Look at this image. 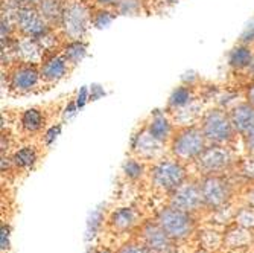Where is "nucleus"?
I'll list each match as a JSON object with an SVG mask.
<instances>
[{
  "instance_id": "nucleus-30",
  "label": "nucleus",
  "mask_w": 254,
  "mask_h": 253,
  "mask_svg": "<svg viewBox=\"0 0 254 253\" xmlns=\"http://www.w3.org/2000/svg\"><path fill=\"white\" fill-rule=\"evenodd\" d=\"M118 253H151L146 246H140V244H135V243H129L121 247V250Z\"/></svg>"
},
{
  "instance_id": "nucleus-34",
  "label": "nucleus",
  "mask_w": 254,
  "mask_h": 253,
  "mask_svg": "<svg viewBox=\"0 0 254 253\" xmlns=\"http://www.w3.org/2000/svg\"><path fill=\"white\" fill-rule=\"evenodd\" d=\"M0 238H2V250L5 252L9 247V227L6 224L2 226V235H0Z\"/></svg>"
},
{
  "instance_id": "nucleus-16",
  "label": "nucleus",
  "mask_w": 254,
  "mask_h": 253,
  "mask_svg": "<svg viewBox=\"0 0 254 253\" xmlns=\"http://www.w3.org/2000/svg\"><path fill=\"white\" fill-rule=\"evenodd\" d=\"M48 124V113L43 107H31L23 110L18 116L20 131L26 136H34L41 133Z\"/></svg>"
},
{
  "instance_id": "nucleus-6",
  "label": "nucleus",
  "mask_w": 254,
  "mask_h": 253,
  "mask_svg": "<svg viewBox=\"0 0 254 253\" xmlns=\"http://www.w3.org/2000/svg\"><path fill=\"white\" fill-rule=\"evenodd\" d=\"M238 157L228 145H215L209 144L202 154L195 160V167L202 175L210 174H225L233 167H238Z\"/></svg>"
},
{
  "instance_id": "nucleus-2",
  "label": "nucleus",
  "mask_w": 254,
  "mask_h": 253,
  "mask_svg": "<svg viewBox=\"0 0 254 253\" xmlns=\"http://www.w3.org/2000/svg\"><path fill=\"white\" fill-rule=\"evenodd\" d=\"M198 124L202 128L209 144L232 147L239 136L230 119L228 110L221 105L205 110Z\"/></svg>"
},
{
  "instance_id": "nucleus-25",
  "label": "nucleus",
  "mask_w": 254,
  "mask_h": 253,
  "mask_svg": "<svg viewBox=\"0 0 254 253\" xmlns=\"http://www.w3.org/2000/svg\"><path fill=\"white\" fill-rule=\"evenodd\" d=\"M118 12L114 9H107V8H99V6H91V26L95 28H104L116 18Z\"/></svg>"
},
{
  "instance_id": "nucleus-31",
  "label": "nucleus",
  "mask_w": 254,
  "mask_h": 253,
  "mask_svg": "<svg viewBox=\"0 0 254 253\" xmlns=\"http://www.w3.org/2000/svg\"><path fill=\"white\" fill-rule=\"evenodd\" d=\"M242 142H244L245 153L250 156H254V128L248 131L245 136H242Z\"/></svg>"
},
{
  "instance_id": "nucleus-18",
  "label": "nucleus",
  "mask_w": 254,
  "mask_h": 253,
  "mask_svg": "<svg viewBox=\"0 0 254 253\" xmlns=\"http://www.w3.org/2000/svg\"><path fill=\"white\" fill-rule=\"evenodd\" d=\"M64 5H65V0H41L35 8L38 9L40 15L52 29H60Z\"/></svg>"
},
{
  "instance_id": "nucleus-32",
  "label": "nucleus",
  "mask_w": 254,
  "mask_h": 253,
  "mask_svg": "<svg viewBox=\"0 0 254 253\" xmlns=\"http://www.w3.org/2000/svg\"><path fill=\"white\" fill-rule=\"evenodd\" d=\"M239 43H244V44H253L254 43V20L250 23V25L247 26V29L244 31Z\"/></svg>"
},
{
  "instance_id": "nucleus-15",
  "label": "nucleus",
  "mask_w": 254,
  "mask_h": 253,
  "mask_svg": "<svg viewBox=\"0 0 254 253\" xmlns=\"http://www.w3.org/2000/svg\"><path fill=\"white\" fill-rule=\"evenodd\" d=\"M227 110L230 114V119H232V122L241 137L254 128V105L251 102H248L247 99L241 101V102H235Z\"/></svg>"
},
{
  "instance_id": "nucleus-11",
  "label": "nucleus",
  "mask_w": 254,
  "mask_h": 253,
  "mask_svg": "<svg viewBox=\"0 0 254 253\" xmlns=\"http://www.w3.org/2000/svg\"><path fill=\"white\" fill-rule=\"evenodd\" d=\"M70 71L73 69L68 64V61L65 60V57L61 52V48L52 52L44 54L41 63H40V75H41V81L43 85H54L58 84L61 80H64Z\"/></svg>"
},
{
  "instance_id": "nucleus-3",
  "label": "nucleus",
  "mask_w": 254,
  "mask_h": 253,
  "mask_svg": "<svg viewBox=\"0 0 254 253\" xmlns=\"http://www.w3.org/2000/svg\"><path fill=\"white\" fill-rule=\"evenodd\" d=\"M6 77V90L12 96H28L40 91L43 87L40 64L34 63H15L3 71Z\"/></svg>"
},
{
  "instance_id": "nucleus-7",
  "label": "nucleus",
  "mask_w": 254,
  "mask_h": 253,
  "mask_svg": "<svg viewBox=\"0 0 254 253\" xmlns=\"http://www.w3.org/2000/svg\"><path fill=\"white\" fill-rule=\"evenodd\" d=\"M199 188L204 200V208L218 211L228 204L233 195V185L225 174L202 175L199 180Z\"/></svg>"
},
{
  "instance_id": "nucleus-4",
  "label": "nucleus",
  "mask_w": 254,
  "mask_h": 253,
  "mask_svg": "<svg viewBox=\"0 0 254 253\" xmlns=\"http://www.w3.org/2000/svg\"><path fill=\"white\" fill-rule=\"evenodd\" d=\"M91 5L84 0H65L60 34L64 41L82 40L91 26Z\"/></svg>"
},
{
  "instance_id": "nucleus-21",
  "label": "nucleus",
  "mask_w": 254,
  "mask_h": 253,
  "mask_svg": "<svg viewBox=\"0 0 254 253\" xmlns=\"http://www.w3.org/2000/svg\"><path fill=\"white\" fill-rule=\"evenodd\" d=\"M61 52L68 61L72 69H75L87 55V43L82 40H72V41H64L61 46Z\"/></svg>"
},
{
  "instance_id": "nucleus-33",
  "label": "nucleus",
  "mask_w": 254,
  "mask_h": 253,
  "mask_svg": "<svg viewBox=\"0 0 254 253\" xmlns=\"http://www.w3.org/2000/svg\"><path fill=\"white\" fill-rule=\"evenodd\" d=\"M118 3H119V0H93V2H91V6H99V8H107V9L116 11Z\"/></svg>"
},
{
  "instance_id": "nucleus-39",
  "label": "nucleus",
  "mask_w": 254,
  "mask_h": 253,
  "mask_svg": "<svg viewBox=\"0 0 254 253\" xmlns=\"http://www.w3.org/2000/svg\"><path fill=\"white\" fill-rule=\"evenodd\" d=\"M143 2H145L146 6H148V3H151V2H158V0H143Z\"/></svg>"
},
{
  "instance_id": "nucleus-20",
  "label": "nucleus",
  "mask_w": 254,
  "mask_h": 253,
  "mask_svg": "<svg viewBox=\"0 0 254 253\" xmlns=\"http://www.w3.org/2000/svg\"><path fill=\"white\" fill-rule=\"evenodd\" d=\"M251 241H253L251 229H247V227H242L238 224L235 227H230L224 235V244L230 249L247 247V246H250Z\"/></svg>"
},
{
  "instance_id": "nucleus-41",
  "label": "nucleus",
  "mask_w": 254,
  "mask_h": 253,
  "mask_svg": "<svg viewBox=\"0 0 254 253\" xmlns=\"http://www.w3.org/2000/svg\"><path fill=\"white\" fill-rule=\"evenodd\" d=\"M198 253H210V252H209V250H205V249H202V250H199Z\"/></svg>"
},
{
  "instance_id": "nucleus-37",
  "label": "nucleus",
  "mask_w": 254,
  "mask_h": 253,
  "mask_svg": "<svg viewBox=\"0 0 254 253\" xmlns=\"http://www.w3.org/2000/svg\"><path fill=\"white\" fill-rule=\"evenodd\" d=\"M245 99L254 105V81H253V83L247 87V90H245Z\"/></svg>"
},
{
  "instance_id": "nucleus-38",
  "label": "nucleus",
  "mask_w": 254,
  "mask_h": 253,
  "mask_svg": "<svg viewBox=\"0 0 254 253\" xmlns=\"http://www.w3.org/2000/svg\"><path fill=\"white\" fill-rule=\"evenodd\" d=\"M158 2H161V3H174V2H177V0H158Z\"/></svg>"
},
{
  "instance_id": "nucleus-27",
  "label": "nucleus",
  "mask_w": 254,
  "mask_h": 253,
  "mask_svg": "<svg viewBox=\"0 0 254 253\" xmlns=\"http://www.w3.org/2000/svg\"><path fill=\"white\" fill-rule=\"evenodd\" d=\"M199 244L205 250L215 252L224 244V235H221L216 231H204L199 237Z\"/></svg>"
},
{
  "instance_id": "nucleus-26",
  "label": "nucleus",
  "mask_w": 254,
  "mask_h": 253,
  "mask_svg": "<svg viewBox=\"0 0 254 253\" xmlns=\"http://www.w3.org/2000/svg\"><path fill=\"white\" fill-rule=\"evenodd\" d=\"M146 9V3L143 0H119L116 6L118 15H140Z\"/></svg>"
},
{
  "instance_id": "nucleus-12",
  "label": "nucleus",
  "mask_w": 254,
  "mask_h": 253,
  "mask_svg": "<svg viewBox=\"0 0 254 253\" xmlns=\"http://www.w3.org/2000/svg\"><path fill=\"white\" fill-rule=\"evenodd\" d=\"M142 238L143 244L151 253H174V241L157 221L145 223L142 229Z\"/></svg>"
},
{
  "instance_id": "nucleus-10",
  "label": "nucleus",
  "mask_w": 254,
  "mask_h": 253,
  "mask_svg": "<svg viewBox=\"0 0 254 253\" xmlns=\"http://www.w3.org/2000/svg\"><path fill=\"white\" fill-rule=\"evenodd\" d=\"M169 204L177 209L193 214L204 208V200L199 188V181L193 178H186L178 188L169 194Z\"/></svg>"
},
{
  "instance_id": "nucleus-9",
  "label": "nucleus",
  "mask_w": 254,
  "mask_h": 253,
  "mask_svg": "<svg viewBox=\"0 0 254 253\" xmlns=\"http://www.w3.org/2000/svg\"><path fill=\"white\" fill-rule=\"evenodd\" d=\"M155 221L163 227V231L175 241L188 238L195 231V220L192 214L177 209L171 204L157 214Z\"/></svg>"
},
{
  "instance_id": "nucleus-28",
  "label": "nucleus",
  "mask_w": 254,
  "mask_h": 253,
  "mask_svg": "<svg viewBox=\"0 0 254 253\" xmlns=\"http://www.w3.org/2000/svg\"><path fill=\"white\" fill-rule=\"evenodd\" d=\"M233 220L238 226H242L247 229H254V208L253 206L245 204L244 208H241L235 212Z\"/></svg>"
},
{
  "instance_id": "nucleus-13",
  "label": "nucleus",
  "mask_w": 254,
  "mask_h": 253,
  "mask_svg": "<svg viewBox=\"0 0 254 253\" xmlns=\"http://www.w3.org/2000/svg\"><path fill=\"white\" fill-rule=\"evenodd\" d=\"M163 150L165 144H161L154 136H151L145 124L140 131L134 134L131 141V153L140 160H154L163 154Z\"/></svg>"
},
{
  "instance_id": "nucleus-5",
  "label": "nucleus",
  "mask_w": 254,
  "mask_h": 253,
  "mask_svg": "<svg viewBox=\"0 0 254 253\" xmlns=\"http://www.w3.org/2000/svg\"><path fill=\"white\" fill-rule=\"evenodd\" d=\"M2 8H6L11 11L17 35L31 37L34 40H38L52 29L40 15L35 6H17L11 0H3Z\"/></svg>"
},
{
  "instance_id": "nucleus-1",
  "label": "nucleus",
  "mask_w": 254,
  "mask_h": 253,
  "mask_svg": "<svg viewBox=\"0 0 254 253\" xmlns=\"http://www.w3.org/2000/svg\"><path fill=\"white\" fill-rule=\"evenodd\" d=\"M207 147H209V141L199 124L177 127L169 142L172 157L183 164H193Z\"/></svg>"
},
{
  "instance_id": "nucleus-36",
  "label": "nucleus",
  "mask_w": 254,
  "mask_h": 253,
  "mask_svg": "<svg viewBox=\"0 0 254 253\" xmlns=\"http://www.w3.org/2000/svg\"><path fill=\"white\" fill-rule=\"evenodd\" d=\"M17 6H37L41 0H11Z\"/></svg>"
},
{
  "instance_id": "nucleus-29",
  "label": "nucleus",
  "mask_w": 254,
  "mask_h": 253,
  "mask_svg": "<svg viewBox=\"0 0 254 253\" xmlns=\"http://www.w3.org/2000/svg\"><path fill=\"white\" fill-rule=\"evenodd\" d=\"M238 171L245 178L254 181V156L247 154L245 159H241L238 162Z\"/></svg>"
},
{
  "instance_id": "nucleus-14",
  "label": "nucleus",
  "mask_w": 254,
  "mask_h": 253,
  "mask_svg": "<svg viewBox=\"0 0 254 253\" xmlns=\"http://www.w3.org/2000/svg\"><path fill=\"white\" fill-rule=\"evenodd\" d=\"M145 127L151 136H154L157 141H160L165 145H168L171 142L172 136L175 133V128H177L172 118L169 116V113L160 111V110H155L151 114V116L148 118V121L145 122Z\"/></svg>"
},
{
  "instance_id": "nucleus-24",
  "label": "nucleus",
  "mask_w": 254,
  "mask_h": 253,
  "mask_svg": "<svg viewBox=\"0 0 254 253\" xmlns=\"http://www.w3.org/2000/svg\"><path fill=\"white\" fill-rule=\"evenodd\" d=\"M122 172L128 180L137 181L145 175V164L138 157H128L122 165Z\"/></svg>"
},
{
  "instance_id": "nucleus-22",
  "label": "nucleus",
  "mask_w": 254,
  "mask_h": 253,
  "mask_svg": "<svg viewBox=\"0 0 254 253\" xmlns=\"http://www.w3.org/2000/svg\"><path fill=\"white\" fill-rule=\"evenodd\" d=\"M137 214L132 208H119L116 209L110 217V224L114 231L125 232L135 224Z\"/></svg>"
},
{
  "instance_id": "nucleus-35",
  "label": "nucleus",
  "mask_w": 254,
  "mask_h": 253,
  "mask_svg": "<svg viewBox=\"0 0 254 253\" xmlns=\"http://www.w3.org/2000/svg\"><path fill=\"white\" fill-rule=\"evenodd\" d=\"M244 201H245V204L253 206L254 208V186L248 188V191L244 194Z\"/></svg>"
},
{
  "instance_id": "nucleus-8",
  "label": "nucleus",
  "mask_w": 254,
  "mask_h": 253,
  "mask_svg": "<svg viewBox=\"0 0 254 253\" xmlns=\"http://www.w3.org/2000/svg\"><path fill=\"white\" fill-rule=\"evenodd\" d=\"M186 178H188V172L186 168H184V164L177 160L175 157L157 160L151 169L152 185L161 192L171 194Z\"/></svg>"
},
{
  "instance_id": "nucleus-23",
  "label": "nucleus",
  "mask_w": 254,
  "mask_h": 253,
  "mask_svg": "<svg viewBox=\"0 0 254 253\" xmlns=\"http://www.w3.org/2000/svg\"><path fill=\"white\" fill-rule=\"evenodd\" d=\"M15 169H31L38 160V151L34 145H25L11 156Z\"/></svg>"
},
{
  "instance_id": "nucleus-19",
  "label": "nucleus",
  "mask_w": 254,
  "mask_h": 253,
  "mask_svg": "<svg viewBox=\"0 0 254 253\" xmlns=\"http://www.w3.org/2000/svg\"><path fill=\"white\" fill-rule=\"evenodd\" d=\"M195 99H196L195 87L192 84H181L172 91V95L166 105V111H172V110H177L181 107H186L190 102H193Z\"/></svg>"
},
{
  "instance_id": "nucleus-40",
  "label": "nucleus",
  "mask_w": 254,
  "mask_h": 253,
  "mask_svg": "<svg viewBox=\"0 0 254 253\" xmlns=\"http://www.w3.org/2000/svg\"><path fill=\"white\" fill-rule=\"evenodd\" d=\"M98 253H113V252H110V250H99Z\"/></svg>"
},
{
  "instance_id": "nucleus-17",
  "label": "nucleus",
  "mask_w": 254,
  "mask_h": 253,
  "mask_svg": "<svg viewBox=\"0 0 254 253\" xmlns=\"http://www.w3.org/2000/svg\"><path fill=\"white\" fill-rule=\"evenodd\" d=\"M254 64V49L253 44H244L239 43L228 54V66L236 72L248 74L251 66Z\"/></svg>"
}]
</instances>
